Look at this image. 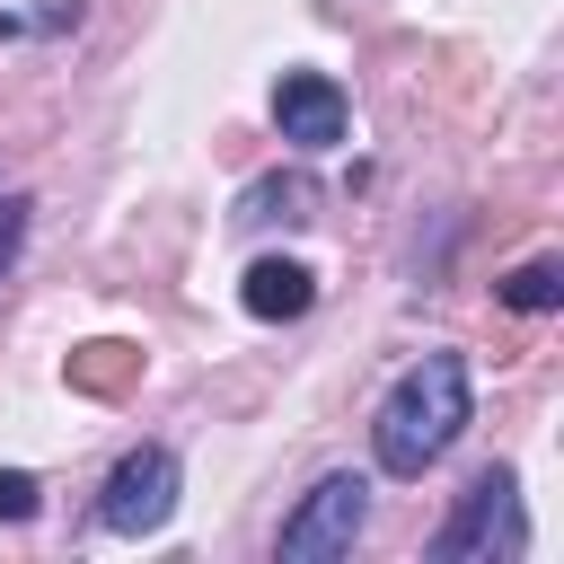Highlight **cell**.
Masks as SVG:
<instances>
[{
    "label": "cell",
    "instance_id": "2",
    "mask_svg": "<svg viewBox=\"0 0 564 564\" xmlns=\"http://www.w3.org/2000/svg\"><path fill=\"white\" fill-rule=\"evenodd\" d=\"M529 555V511L511 467H476L458 511L432 529V564H520Z\"/></svg>",
    "mask_w": 564,
    "mask_h": 564
},
{
    "label": "cell",
    "instance_id": "9",
    "mask_svg": "<svg viewBox=\"0 0 564 564\" xmlns=\"http://www.w3.org/2000/svg\"><path fill=\"white\" fill-rule=\"evenodd\" d=\"M35 494H44V485H35L26 467H0V520H35Z\"/></svg>",
    "mask_w": 564,
    "mask_h": 564
},
{
    "label": "cell",
    "instance_id": "4",
    "mask_svg": "<svg viewBox=\"0 0 564 564\" xmlns=\"http://www.w3.org/2000/svg\"><path fill=\"white\" fill-rule=\"evenodd\" d=\"M176 494H185L176 449L141 441V449H123V458L106 467V485H97V520H106L115 538H159V529L176 520Z\"/></svg>",
    "mask_w": 564,
    "mask_h": 564
},
{
    "label": "cell",
    "instance_id": "8",
    "mask_svg": "<svg viewBox=\"0 0 564 564\" xmlns=\"http://www.w3.org/2000/svg\"><path fill=\"white\" fill-rule=\"evenodd\" d=\"M555 300H564V264H555V256H529V264L502 282V308H520V317H546Z\"/></svg>",
    "mask_w": 564,
    "mask_h": 564
},
{
    "label": "cell",
    "instance_id": "10",
    "mask_svg": "<svg viewBox=\"0 0 564 564\" xmlns=\"http://www.w3.org/2000/svg\"><path fill=\"white\" fill-rule=\"evenodd\" d=\"M26 212H35L26 194H0V273H9V264H18V247H26Z\"/></svg>",
    "mask_w": 564,
    "mask_h": 564
},
{
    "label": "cell",
    "instance_id": "7",
    "mask_svg": "<svg viewBox=\"0 0 564 564\" xmlns=\"http://www.w3.org/2000/svg\"><path fill=\"white\" fill-rule=\"evenodd\" d=\"M308 212H317V185H308V176L291 167V176H256V185L238 194V212H229V220H247V229H264V220H282V229H300Z\"/></svg>",
    "mask_w": 564,
    "mask_h": 564
},
{
    "label": "cell",
    "instance_id": "3",
    "mask_svg": "<svg viewBox=\"0 0 564 564\" xmlns=\"http://www.w3.org/2000/svg\"><path fill=\"white\" fill-rule=\"evenodd\" d=\"M361 529H370V476L335 467V476H317V485L300 494V511L282 520L273 555H282V564H335V555H352Z\"/></svg>",
    "mask_w": 564,
    "mask_h": 564
},
{
    "label": "cell",
    "instance_id": "5",
    "mask_svg": "<svg viewBox=\"0 0 564 564\" xmlns=\"http://www.w3.org/2000/svg\"><path fill=\"white\" fill-rule=\"evenodd\" d=\"M273 123H282L291 150H335L352 132V106H344V88L326 70H282L273 79Z\"/></svg>",
    "mask_w": 564,
    "mask_h": 564
},
{
    "label": "cell",
    "instance_id": "1",
    "mask_svg": "<svg viewBox=\"0 0 564 564\" xmlns=\"http://www.w3.org/2000/svg\"><path fill=\"white\" fill-rule=\"evenodd\" d=\"M467 414H476L467 352H423V361H405L397 388H388L379 414H370V458H379V476H405V485H414L423 467H441L449 441L467 432Z\"/></svg>",
    "mask_w": 564,
    "mask_h": 564
},
{
    "label": "cell",
    "instance_id": "6",
    "mask_svg": "<svg viewBox=\"0 0 564 564\" xmlns=\"http://www.w3.org/2000/svg\"><path fill=\"white\" fill-rule=\"evenodd\" d=\"M238 300H247V317L282 326V317H308V300H317V273H308L300 256H256V264H247V282H238Z\"/></svg>",
    "mask_w": 564,
    "mask_h": 564
}]
</instances>
